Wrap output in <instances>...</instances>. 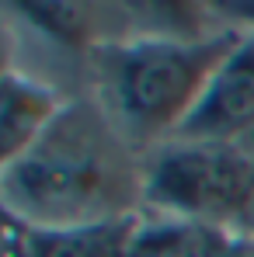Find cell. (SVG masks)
I'll return each mask as SVG.
<instances>
[{"label":"cell","instance_id":"obj_6","mask_svg":"<svg viewBox=\"0 0 254 257\" xmlns=\"http://www.w3.org/2000/svg\"><path fill=\"white\" fill-rule=\"evenodd\" d=\"M63 108L66 101L59 97V90L7 66L0 80V160L11 164L25 150H32Z\"/></svg>","mask_w":254,"mask_h":257},{"label":"cell","instance_id":"obj_3","mask_svg":"<svg viewBox=\"0 0 254 257\" xmlns=\"http://www.w3.org/2000/svg\"><path fill=\"white\" fill-rule=\"evenodd\" d=\"M254 167L233 143L167 139L143 157L146 209L237 229L251 198Z\"/></svg>","mask_w":254,"mask_h":257},{"label":"cell","instance_id":"obj_2","mask_svg":"<svg viewBox=\"0 0 254 257\" xmlns=\"http://www.w3.org/2000/svg\"><path fill=\"white\" fill-rule=\"evenodd\" d=\"M240 39V25H226L192 42L157 35L101 39L87 52L98 101L119 132L146 157L178 136V128L206 94L212 73Z\"/></svg>","mask_w":254,"mask_h":257},{"label":"cell","instance_id":"obj_9","mask_svg":"<svg viewBox=\"0 0 254 257\" xmlns=\"http://www.w3.org/2000/svg\"><path fill=\"white\" fill-rule=\"evenodd\" d=\"M129 18L136 21L132 35H157V39H206L202 28L206 7L202 4H129Z\"/></svg>","mask_w":254,"mask_h":257},{"label":"cell","instance_id":"obj_1","mask_svg":"<svg viewBox=\"0 0 254 257\" xmlns=\"http://www.w3.org/2000/svg\"><path fill=\"white\" fill-rule=\"evenodd\" d=\"M4 215L63 229L143 215V153L98 97H73L32 150L0 171Z\"/></svg>","mask_w":254,"mask_h":257},{"label":"cell","instance_id":"obj_11","mask_svg":"<svg viewBox=\"0 0 254 257\" xmlns=\"http://www.w3.org/2000/svg\"><path fill=\"white\" fill-rule=\"evenodd\" d=\"M230 257H254V236H244V233L237 229V240H233Z\"/></svg>","mask_w":254,"mask_h":257},{"label":"cell","instance_id":"obj_12","mask_svg":"<svg viewBox=\"0 0 254 257\" xmlns=\"http://www.w3.org/2000/svg\"><path fill=\"white\" fill-rule=\"evenodd\" d=\"M233 146H237V150L244 153V160H247V164L254 167V125L247 128V132H244V136H240V139H237Z\"/></svg>","mask_w":254,"mask_h":257},{"label":"cell","instance_id":"obj_8","mask_svg":"<svg viewBox=\"0 0 254 257\" xmlns=\"http://www.w3.org/2000/svg\"><path fill=\"white\" fill-rule=\"evenodd\" d=\"M18 11H21V18L32 28H39L45 39H52V42L87 49V52L98 45V39H94V14H91V7H84V4L32 0V4H18Z\"/></svg>","mask_w":254,"mask_h":257},{"label":"cell","instance_id":"obj_5","mask_svg":"<svg viewBox=\"0 0 254 257\" xmlns=\"http://www.w3.org/2000/svg\"><path fill=\"white\" fill-rule=\"evenodd\" d=\"M136 226H139V215L91 222V226L42 229L7 215L4 257H129Z\"/></svg>","mask_w":254,"mask_h":257},{"label":"cell","instance_id":"obj_4","mask_svg":"<svg viewBox=\"0 0 254 257\" xmlns=\"http://www.w3.org/2000/svg\"><path fill=\"white\" fill-rule=\"evenodd\" d=\"M254 125V28L212 73L195 111L185 118L174 139L192 143H237Z\"/></svg>","mask_w":254,"mask_h":257},{"label":"cell","instance_id":"obj_7","mask_svg":"<svg viewBox=\"0 0 254 257\" xmlns=\"http://www.w3.org/2000/svg\"><path fill=\"white\" fill-rule=\"evenodd\" d=\"M237 229L199 222V219H174V215H139L129 257H230Z\"/></svg>","mask_w":254,"mask_h":257},{"label":"cell","instance_id":"obj_10","mask_svg":"<svg viewBox=\"0 0 254 257\" xmlns=\"http://www.w3.org/2000/svg\"><path fill=\"white\" fill-rule=\"evenodd\" d=\"M237 229H240L244 236H254V188H251V198H247L244 212H240V222H237Z\"/></svg>","mask_w":254,"mask_h":257}]
</instances>
